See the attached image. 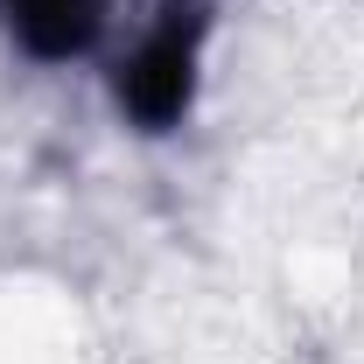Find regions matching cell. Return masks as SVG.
I'll return each mask as SVG.
<instances>
[{"label":"cell","instance_id":"cell-1","mask_svg":"<svg viewBox=\"0 0 364 364\" xmlns=\"http://www.w3.org/2000/svg\"><path fill=\"white\" fill-rule=\"evenodd\" d=\"M196 56H203V14L196 7H161V21L134 43L119 63V112L140 134H168L182 127L189 98H196Z\"/></svg>","mask_w":364,"mask_h":364},{"label":"cell","instance_id":"cell-2","mask_svg":"<svg viewBox=\"0 0 364 364\" xmlns=\"http://www.w3.org/2000/svg\"><path fill=\"white\" fill-rule=\"evenodd\" d=\"M0 21L7 36L43 56V63H63V56H85L105 28V0H0Z\"/></svg>","mask_w":364,"mask_h":364}]
</instances>
